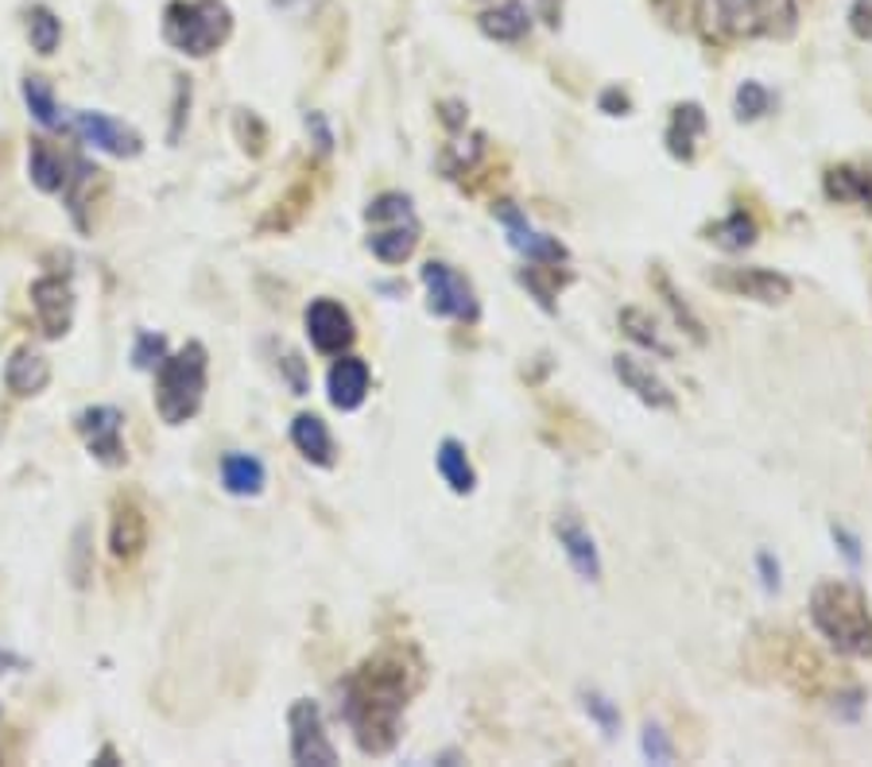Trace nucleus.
I'll return each instance as SVG.
<instances>
[{
  "mask_svg": "<svg viewBox=\"0 0 872 767\" xmlns=\"http://www.w3.org/2000/svg\"><path fill=\"white\" fill-rule=\"evenodd\" d=\"M415 690V674L404 656L381 651L369 663H361L341 686V713L358 736V748L365 756H384L400 741V717Z\"/></svg>",
  "mask_w": 872,
  "mask_h": 767,
  "instance_id": "f257e3e1",
  "label": "nucleus"
},
{
  "mask_svg": "<svg viewBox=\"0 0 872 767\" xmlns=\"http://www.w3.org/2000/svg\"><path fill=\"white\" fill-rule=\"evenodd\" d=\"M810 620L841 656L872 659V612L861 586L818 582L815 594H810Z\"/></svg>",
  "mask_w": 872,
  "mask_h": 767,
  "instance_id": "f03ea898",
  "label": "nucleus"
},
{
  "mask_svg": "<svg viewBox=\"0 0 872 767\" xmlns=\"http://www.w3.org/2000/svg\"><path fill=\"white\" fill-rule=\"evenodd\" d=\"M206 372L210 356L199 341H187L179 353L163 356V364L156 369V412L167 427H183L199 415L206 400Z\"/></svg>",
  "mask_w": 872,
  "mask_h": 767,
  "instance_id": "7ed1b4c3",
  "label": "nucleus"
},
{
  "mask_svg": "<svg viewBox=\"0 0 872 767\" xmlns=\"http://www.w3.org/2000/svg\"><path fill=\"white\" fill-rule=\"evenodd\" d=\"M702 9L725 40H787L799 24V0H706Z\"/></svg>",
  "mask_w": 872,
  "mask_h": 767,
  "instance_id": "20e7f679",
  "label": "nucleus"
},
{
  "mask_svg": "<svg viewBox=\"0 0 872 767\" xmlns=\"http://www.w3.org/2000/svg\"><path fill=\"white\" fill-rule=\"evenodd\" d=\"M233 35L225 0H171L163 12V40L191 58H206Z\"/></svg>",
  "mask_w": 872,
  "mask_h": 767,
  "instance_id": "39448f33",
  "label": "nucleus"
},
{
  "mask_svg": "<svg viewBox=\"0 0 872 767\" xmlns=\"http://www.w3.org/2000/svg\"><path fill=\"white\" fill-rule=\"evenodd\" d=\"M365 222L373 225L369 233V253L381 264H404L407 256L419 248V217L412 210L407 194H381V199L369 202Z\"/></svg>",
  "mask_w": 872,
  "mask_h": 767,
  "instance_id": "423d86ee",
  "label": "nucleus"
},
{
  "mask_svg": "<svg viewBox=\"0 0 872 767\" xmlns=\"http://www.w3.org/2000/svg\"><path fill=\"white\" fill-rule=\"evenodd\" d=\"M423 287H427L430 310L438 318H458V322H477L481 307H477V295L469 287V279L458 268L443 260L423 264Z\"/></svg>",
  "mask_w": 872,
  "mask_h": 767,
  "instance_id": "0eeeda50",
  "label": "nucleus"
},
{
  "mask_svg": "<svg viewBox=\"0 0 872 767\" xmlns=\"http://www.w3.org/2000/svg\"><path fill=\"white\" fill-rule=\"evenodd\" d=\"M287 725H291V759L295 764H318L330 767L338 764V748L330 744L322 725V710L315 702H295L291 713H287Z\"/></svg>",
  "mask_w": 872,
  "mask_h": 767,
  "instance_id": "6e6552de",
  "label": "nucleus"
},
{
  "mask_svg": "<svg viewBox=\"0 0 872 767\" xmlns=\"http://www.w3.org/2000/svg\"><path fill=\"white\" fill-rule=\"evenodd\" d=\"M74 427H78V435H82V443H86V450L94 454V458L102 461V466H125V461H128L125 443H120V430H125V415H120L117 407H109V404L86 407V412H78Z\"/></svg>",
  "mask_w": 872,
  "mask_h": 767,
  "instance_id": "1a4fd4ad",
  "label": "nucleus"
},
{
  "mask_svg": "<svg viewBox=\"0 0 872 767\" xmlns=\"http://www.w3.org/2000/svg\"><path fill=\"white\" fill-rule=\"evenodd\" d=\"M71 128L89 143V148L105 151V156H117V159H136L143 151V136L136 128H128L125 120L109 117V113H74Z\"/></svg>",
  "mask_w": 872,
  "mask_h": 767,
  "instance_id": "9d476101",
  "label": "nucleus"
},
{
  "mask_svg": "<svg viewBox=\"0 0 872 767\" xmlns=\"http://www.w3.org/2000/svg\"><path fill=\"white\" fill-rule=\"evenodd\" d=\"M32 310H35V322H40L43 338L59 341L71 333L74 322V287L71 279L63 276H43L32 284Z\"/></svg>",
  "mask_w": 872,
  "mask_h": 767,
  "instance_id": "9b49d317",
  "label": "nucleus"
},
{
  "mask_svg": "<svg viewBox=\"0 0 872 767\" xmlns=\"http://www.w3.org/2000/svg\"><path fill=\"white\" fill-rule=\"evenodd\" d=\"M307 333H310V345H315L318 353H330V356H341L349 345H353V338H358L349 310L333 299L310 302L307 307Z\"/></svg>",
  "mask_w": 872,
  "mask_h": 767,
  "instance_id": "f8f14e48",
  "label": "nucleus"
},
{
  "mask_svg": "<svg viewBox=\"0 0 872 767\" xmlns=\"http://www.w3.org/2000/svg\"><path fill=\"white\" fill-rule=\"evenodd\" d=\"M497 222L504 225L508 245H512L515 253L528 256V264H566V248L559 245L555 237H547V233H535L532 225H528V217H523L512 202H500Z\"/></svg>",
  "mask_w": 872,
  "mask_h": 767,
  "instance_id": "ddd939ff",
  "label": "nucleus"
},
{
  "mask_svg": "<svg viewBox=\"0 0 872 767\" xmlns=\"http://www.w3.org/2000/svg\"><path fill=\"white\" fill-rule=\"evenodd\" d=\"M717 287L733 295H745V299L756 302H784L791 299V279L784 271H772V268H725L714 276Z\"/></svg>",
  "mask_w": 872,
  "mask_h": 767,
  "instance_id": "4468645a",
  "label": "nucleus"
},
{
  "mask_svg": "<svg viewBox=\"0 0 872 767\" xmlns=\"http://www.w3.org/2000/svg\"><path fill=\"white\" fill-rule=\"evenodd\" d=\"M555 535H559L563 554L571 558L574 574H578L582 582H602V554H597V543H594V535H589L586 523H582L578 515L563 512L555 520Z\"/></svg>",
  "mask_w": 872,
  "mask_h": 767,
  "instance_id": "2eb2a0df",
  "label": "nucleus"
},
{
  "mask_svg": "<svg viewBox=\"0 0 872 767\" xmlns=\"http://www.w3.org/2000/svg\"><path fill=\"white\" fill-rule=\"evenodd\" d=\"M148 546V515L140 512L136 500H117L113 504V523H109V551L113 558L132 562Z\"/></svg>",
  "mask_w": 872,
  "mask_h": 767,
  "instance_id": "dca6fc26",
  "label": "nucleus"
},
{
  "mask_svg": "<svg viewBox=\"0 0 872 767\" xmlns=\"http://www.w3.org/2000/svg\"><path fill=\"white\" fill-rule=\"evenodd\" d=\"M369 364L361 356H338L330 369V380H326V388H330V404L338 412H358L369 396Z\"/></svg>",
  "mask_w": 872,
  "mask_h": 767,
  "instance_id": "f3484780",
  "label": "nucleus"
},
{
  "mask_svg": "<svg viewBox=\"0 0 872 767\" xmlns=\"http://www.w3.org/2000/svg\"><path fill=\"white\" fill-rule=\"evenodd\" d=\"M613 369H617L620 384H625L628 392H632L640 404L656 407V412H667V407H674V392L667 388L663 380L651 372V364L636 361L632 353H620L617 361H613Z\"/></svg>",
  "mask_w": 872,
  "mask_h": 767,
  "instance_id": "a211bd4d",
  "label": "nucleus"
},
{
  "mask_svg": "<svg viewBox=\"0 0 872 767\" xmlns=\"http://www.w3.org/2000/svg\"><path fill=\"white\" fill-rule=\"evenodd\" d=\"M4 384H9L12 396H40L51 384V361L40 349H17L4 364Z\"/></svg>",
  "mask_w": 872,
  "mask_h": 767,
  "instance_id": "6ab92c4d",
  "label": "nucleus"
},
{
  "mask_svg": "<svg viewBox=\"0 0 872 767\" xmlns=\"http://www.w3.org/2000/svg\"><path fill=\"white\" fill-rule=\"evenodd\" d=\"M71 171L74 163L66 156H59L47 140H32V148H28V174H32V182L43 194H63L66 182H71Z\"/></svg>",
  "mask_w": 872,
  "mask_h": 767,
  "instance_id": "aec40b11",
  "label": "nucleus"
},
{
  "mask_svg": "<svg viewBox=\"0 0 872 767\" xmlns=\"http://www.w3.org/2000/svg\"><path fill=\"white\" fill-rule=\"evenodd\" d=\"M481 32L489 35V40L497 43H520L523 35L532 32V12H528V4L523 0H504V4H497V9L481 12Z\"/></svg>",
  "mask_w": 872,
  "mask_h": 767,
  "instance_id": "412c9836",
  "label": "nucleus"
},
{
  "mask_svg": "<svg viewBox=\"0 0 872 767\" xmlns=\"http://www.w3.org/2000/svg\"><path fill=\"white\" fill-rule=\"evenodd\" d=\"M702 136H706V113H702V105H694V102L679 105L671 117V128H667V148H671V156L690 163Z\"/></svg>",
  "mask_w": 872,
  "mask_h": 767,
  "instance_id": "4be33fe9",
  "label": "nucleus"
},
{
  "mask_svg": "<svg viewBox=\"0 0 872 767\" xmlns=\"http://www.w3.org/2000/svg\"><path fill=\"white\" fill-rule=\"evenodd\" d=\"M291 443H295V450L307 461H315V466H322V469L333 466V435L318 415H299V419L291 423Z\"/></svg>",
  "mask_w": 872,
  "mask_h": 767,
  "instance_id": "5701e85b",
  "label": "nucleus"
},
{
  "mask_svg": "<svg viewBox=\"0 0 872 767\" xmlns=\"http://www.w3.org/2000/svg\"><path fill=\"white\" fill-rule=\"evenodd\" d=\"M826 199L872 210V171H861V167H830L826 171Z\"/></svg>",
  "mask_w": 872,
  "mask_h": 767,
  "instance_id": "b1692460",
  "label": "nucleus"
},
{
  "mask_svg": "<svg viewBox=\"0 0 872 767\" xmlns=\"http://www.w3.org/2000/svg\"><path fill=\"white\" fill-rule=\"evenodd\" d=\"M268 473H264V461L253 454H225L222 458V484L233 497H256L264 489Z\"/></svg>",
  "mask_w": 872,
  "mask_h": 767,
  "instance_id": "393cba45",
  "label": "nucleus"
},
{
  "mask_svg": "<svg viewBox=\"0 0 872 767\" xmlns=\"http://www.w3.org/2000/svg\"><path fill=\"white\" fill-rule=\"evenodd\" d=\"M438 473H443V481L450 484V489L458 492V497L474 492L477 473H474V466H469L466 446H461L458 438H446V443L438 446Z\"/></svg>",
  "mask_w": 872,
  "mask_h": 767,
  "instance_id": "a878e982",
  "label": "nucleus"
},
{
  "mask_svg": "<svg viewBox=\"0 0 872 767\" xmlns=\"http://www.w3.org/2000/svg\"><path fill=\"white\" fill-rule=\"evenodd\" d=\"M28 40H32V51H40V55H55L59 43H63V20L51 9H43V4H35L28 12Z\"/></svg>",
  "mask_w": 872,
  "mask_h": 767,
  "instance_id": "bb28decb",
  "label": "nucleus"
},
{
  "mask_svg": "<svg viewBox=\"0 0 872 767\" xmlns=\"http://www.w3.org/2000/svg\"><path fill=\"white\" fill-rule=\"evenodd\" d=\"M24 102H28L32 117L40 120L43 128H59V125H63V113H59L55 89H51L47 78H24Z\"/></svg>",
  "mask_w": 872,
  "mask_h": 767,
  "instance_id": "cd10ccee",
  "label": "nucleus"
},
{
  "mask_svg": "<svg viewBox=\"0 0 872 767\" xmlns=\"http://www.w3.org/2000/svg\"><path fill=\"white\" fill-rule=\"evenodd\" d=\"M520 279H523V287L540 299L543 310H555V291L566 279V276H559V264H532V268L520 271Z\"/></svg>",
  "mask_w": 872,
  "mask_h": 767,
  "instance_id": "c85d7f7f",
  "label": "nucleus"
},
{
  "mask_svg": "<svg viewBox=\"0 0 872 767\" xmlns=\"http://www.w3.org/2000/svg\"><path fill=\"white\" fill-rule=\"evenodd\" d=\"M714 241L722 248H730V253H741V248H748L756 241V222L748 214H730L725 222L714 225Z\"/></svg>",
  "mask_w": 872,
  "mask_h": 767,
  "instance_id": "c756f323",
  "label": "nucleus"
},
{
  "mask_svg": "<svg viewBox=\"0 0 872 767\" xmlns=\"http://www.w3.org/2000/svg\"><path fill=\"white\" fill-rule=\"evenodd\" d=\"M620 326H625L628 338L640 341L644 349H651V353H659V356H671V345H667V341L659 338V333H656V322H648V315H644V310L628 307L625 315H620Z\"/></svg>",
  "mask_w": 872,
  "mask_h": 767,
  "instance_id": "7c9ffc66",
  "label": "nucleus"
},
{
  "mask_svg": "<svg viewBox=\"0 0 872 767\" xmlns=\"http://www.w3.org/2000/svg\"><path fill=\"white\" fill-rule=\"evenodd\" d=\"M772 109V94L761 82H741L737 89V117L741 120H761Z\"/></svg>",
  "mask_w": 872,
  "mask_h": 767,
  "instance_id": "2f4dec72",
  "label": "nucleus"
},
{
  "mask_svg": "<svg viewBox=\"0 0 872 767\" xmlns=\"http://www.w3.org/2000/svg\"><path fill=\"white\" fill-rule=\"evenodd\" d=\"M582 702H586V713H589V717H594L597 725L605 728V736L617 733V728H620V710L609 702V697H605V694H594V690H589V694H582Z\"/></svg>",
  "mask_w": 872,
  "mask_h": 767,
  "instance_id": "473e14b6",
  "label": "nucleus"
},
{
  "mask_svg": "<svg viewBox=\"0 0 872 767\" xmlns=\"http://www.w3.org/2000/svg\"><path fill=\"white\" fill-rule=\"evenodd\" d=\"M163 356H167V341L159 338V333H140V338H136V349H132L136 369H159Z\"/></svg>",
  "mask_w": 872,
  "mask_h": 767,
  "instance_id": "72a5a7b5",
  "label": "nucleus"
},
{
  "mask_svg": "<svg viewBox=\"0 0 872 767\" xmlns=\"http://www.w3.org/2000/svg\"><path fill=\"white\" fill-rule=\"evenodd\" d=\"M644 756L651 759V764H671L674 759V748L671 741H667V733L659 725H644V741H640Z\"/></svg>",
  "mask_w": 872,
  "mask_h": 767,
  "instance_id": "f704fd0d",
  "label": "nucleus"
},
{
  "mask_svg": "<svg viewBox=\"0 0 872 767\" xmlns=\"http://www.w3.org/2000/svg\"><path fill=\"white\" fill-rule=\"evenodd\" d=\"M833 543L841 546V554L849 558V566H861L864 551H861V539L853 535L849 528H841V523H833Z\"/></svg>",
  "mask_w": 872,
  "mask_h": 767,
  "instance_id": "c9c22d12",
  "label": "nucleus"
},
{
  "mask_svg": "<svg viewBox=\"0 0 872 767\" xmlns=\"http://www.w3.org/2000/svg\"><path fill=\"white\" fill-rule=\"evenodd\" d=\"M849 28H853L857 40H872V0H857L853 12H849Z\"/></svg>",
  "mask_w": 872,
  "mask_h": 767,
  "instance_id": "e433bc0d",
  "label": "nucleus"
},
{
  "mask_svg": "<svg viewBox=\"0 0 872 767\" xmlns=\"http://www.w3.org/2000/svg\"><path fill=\"white\" fill-rule=\"evenodd\" d=\"M756 566H761L764 589H768V594H776V589H779V562L772 558L768 551H761V554H756Z\"/></svg>",
  "mask_w": 872,
  "mask_h": 767,
  "instance_id": "4c0bfd02",
  "label": "nucleus"
},
{
  "mask_svg": "<svg viewBox=\"0 0 872 767\" xmlns=\"http://www.w3.org/2000/svg\"><path fill=\"white\" fill-rule=\"evenodd\" d=\"M307 128H315V136H318V148H322V151H330V148H333L330 125H326V120H322V113H310V117H307Z\"/></svg>",
  "mask_w": 872,
  "mask_h": 767,
  "instance_id": "58836bf2",
  "label": "nucleus"
},
{
  "mask_svg": "<svg viewBox=\"0 0 872 767\" xmlns=\"http://www.w3.org/2000/svg\"><path fill=\"white\" fill-rule=\"evenodd\" d=\"M602 109H609L613 117H617V113H625V109H628V97L620 94V89H605V97H602Z\"/></svg>",
  "mask_w": 872,
  "mask_h": 767,
  "instance_id": "ea45409f",
  "label": "nucleus"
},
{
  "mask_svg": "<svg viewBox=\"0 0 872 767\" xmlns=\"http://www.w3.org/2000/svg\"><path fill=\"white\" fill-rule=\"evenodd\" d=\"M540 9H543V17H547V24H551V28H559V9H555V0H540Z\"/></svg>",
  "mask_w": 872,
  "mask_h": 767,
  "instance_id": "a19ab883",
  "label": "nucleus"
},
{
  "mask_svg": "<svg viewBox=\"0 0 872 767\" xmlns=\"http://www.w3.org/2000/svg\"><path fill=\"white\" fill-rule=\"evenodd\" d=\"M9 667H24V659H17V656H9V651H0V674L9 671Z\"/></svg>",
  "mask_w": 872,
  "mask_h": 767,
  "instance_id": "79ce46f5",
  "label": "nucleus"
},
{
  "mask_svg": "<svg viewBox=\"0 0 872 767\" xmlns=\"http://www.w3.org/2000/svg\"><path fill=\"white\" fill-rule=\"evenodd\" d=\"M276 9H291V4H299V0H272Z\"/></svg>",
  "mask_w": 872,
  "mask_h": 767,
  "instance_id": "37998d69",
  "label": "nucleus"
}]
</instances>
